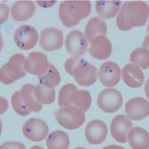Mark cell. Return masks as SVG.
<instances>
[{
	"label": "cell",
	"mask_w": 149,
	"mask_h": 149,
	"mask_svg": "<svg viewBox=\"0 0 149 149\" xmlns=\"http://www.w3.org/2000/svg\"><path fill=\"white\" fill-rule=\"evenodd\" d=\"M107 33V25L104 20L98 17H93L87 23L85 29L86 38L91 42L97 37L105 36Z\"/></svg>",
	"instance_id": "obj_20"
},
{
	"label": "cell",
	"mask_w": 149,
	"mask_h": 149,
	"mask_svg": "<svg viewBox=\"0 0 149 149\" xmlns=\"http://www.w3.org/2000/svg\"><path fill=\"white\" fill-rule=\"evenodd\" d=\"M38 38V33L33 27L22 25L16 29L14 41L19 48L23 50H29L36 44Z\"/></svg>",
	"instance_id": "obj_7"
},
{
	"label": "cell",
	"mask_w": 149,
	"mask_h": 149,
	"mask_svg": "<svg viewBox=\"0 0 149 149\" xmlns=\"http://www.w3.org/2000/svg\"><path fill=\"white\" fill-rule=\"evenodd\" d=\"M144 91L147 97L149 99V79L146 82L144 86Z\"/></svg>",
	"instance_id": "obj_34"
},
{
	"label": "cell",
	"mask_w": 149,
	"mask_h": 149,
	"mask_svg": "<svg viewBox=\"0 0 149 149\" xmlns=\"http://www.w3.org/2000/svg\"><path fill=\"white\" fill-rule=\"evenodd\" d=\"M30 149H44V148L38 146H33L32 147H31Z\"/></svg>",
	"instance_id": "obj_36"
},
{
	"label": "cell",
	"mask_w": 149,
	"mask_h": 149,
	"mask_svg": "<svg viewBox=\"0 0 149 149\" xmlns=\"http://www.w3.org/2000/svg\"><path fill=\"white\" fill-rule=\"evenodd\" d=\"M49 64L45 54L32 52L25 60L24 68L27 72L40 77L46 73Z\"/></svg>",
	"instance_id": "obj_14"
},
{
	"label": "cell",
	"mask_w": 149,
	"mask_h": 149,
	"mask_svg": "<svg viewBox=\"0 0 149 149\" xmlns=\"http://www.w3.org/2000/svg\"><path fill=\"white\" fill-rule=\"evenodd\" d=\"M91 11L88 1H66L61 2L59 8V17L64 26L71 28L87 17Z\"/></svg>",
	"instance_id": "obj_2"
},
{
	"label": "cell",
	"mask_w": 149,
	"mask_h": 149,
	"mask_svg": "<svg viewBox=\"0 0 149 149\" xmlns=\"http://www.w3.org/2000/svg\"><path fill=\"white\" fill-rule=\"evenodd\" d=\"M35 86L32 84H26L20 90L23 100L31 112H38L42 109V104L36 99L35 94Z\"/></svg>",
	"instance_id": "obj_22"
},
{
	"label": "cell",
	"mask_w": 149,
	"mask_h": 149,
	"mask_svg": "<svg viewBox=\"0 0 149 149\" xmlns=\"http://www.w3.org/2000/svg\"><path fill=\"white\" fill-rule=\"evenodd\" d=\"M92 103L90 93L86 90H78L74 91L71 98V106L77 107L84 111H87Z\"/></svg>",
	"instance_id": "obj_24"
},
{
	"label": "cell",
	"mask_w": 149,
	"mask_h": 149,
	"mask_svg": "<svg viewBox=\"0 0 149 149\" xmlns=\"http://www.w3.org/2000/svg\"><path fill=\"white\" fill-rule=\"evenodd\" d=\"M49 128L43 120L32 118L28 120L23 127V133L25 137L32 141H42L48 135Z\"/></svg>",
	"instance_id": "obj_8"
},
{
	"label": "cell",
	"mask_w": 149,
	"mask_h": 149,
	"mask_svg": "<svg viewBox=\"0 0 149 149\" xmlns=\"http://www.w3.org/2000/svg\"><path fill=\"white\" fill-rule=\"evenodd\" d=\"M35 6L31 1H18L11 10L12 17L16 21H24L31 17L35 13Z\"/></svg>",
	"instance_id": "obj_18"
},
{
	"label": "cell",
	"mask_w": 149,
	"mask_h": 149,
	"mask_svg": "<svg viewBox=\"0 0 149 149\" xmlns=\"http://www.w3.org/2000/svg\"><path fill=\"white\" fill-rule=\"evenodd\" d=\"M97 104L104 112L115 113L122 107L123 97L118 90L107 88L99 94Z\"/></svg>",
	"instance_id": "obj_6"
},
{
	"label": "cell",
	"mask_w": 149,
	"mask_h": 149,
	"mask_svg": "<svg viewBox=\"0 0 149 149\" xmlns=\"http://www.w3.org/2000/svg\"><path fill=\"white\" fill-rule=\"evenodd\" d=\"M128 140L132 149H149V133L143 128H132L129 132Z\"/></svg>",
	"instance_id": "obj_19"
},
{
	"label": "cell",
	"mask_w": 149,
	"mask_h": 149,
	"mask_svg": "<svg viewBox=\"0 0 149 149\" xmlns=\"http://www.w3.org/2000/svg\"><path fill=\"white\" fill-rule=\"evenodd\" d=\"M66 72L75 78L78 85L90 86L97 79V70L93 65L79 58H70L65 63Z\"/></svg>",
	"instance_id": "obj_3"
},
{
	"label": "cell",
	"mask_w": 149,
	"mask_h": 149,
	"mask_svg": "<svg viewBox=\"0 0 149 149\" xmlns=\"http://www.w3.org/2000/svg\"><path fill=\"white\" fill-rule=\"evenodd\" d=\"M0 149H26V147L20 142L10 141L3 144Z\"/></svg>",
	"instance_id": "obj_30"
},
{
	"label": "cell",
	"mask_w": 149,
	"mask_h": 149,
	"mask_svg": "<svg viewBox=\"0 0 149 149\" xmlns=\"http://www.w3.org/2000/svg\"><path fill=\"white\" fill-rule=\"evenodd\" d=\"M35 94L36 99L41 104H52L55 100V90L46 87L41 84H37L36 85Z\"/></svg>",
	"instance_id": "obj_26"
},
{
	"label": "cell",
	"mask_w": 149,
	"mask_h": 149,
	"mask_svg": "<svg viewBox=\"0 0 149 149\" xmlns=\"http://www.w3.org/2000/svg\"><path fill=\"white\" fill-rule=\"evenodd\" d=\"M120 69L116 63L107 61L99 69L98 78L103 85L107 87H112L116 86L120 81Z\"/></svg>",
	"instance_id": "obj_13"
},
{
	"label": "cell",
	"mask_w": 149,
	"mask_h": 149,
	"mask_svg": "<svg viewBox=\"0 0 149 149\" xmlns=\"http://www.w3.org/2000/svg\"><path fill=\"white\" fill-rule=\"evenodd\" d=\"M143 48H146L149 50V35L145 38L144 42L143 44Z\"/></svg>",
	"instance_id": "obj_33"
},
{
	"label": "cell",
	"mask_w": 149,
	"mask_h": 149,
	"mask_svg": "<svg viewBox=\"0 0 149 149\" xmlns=\"http://www.w3.org/2000/svg\"><path fill=\"white\" fill-rule=\"evenodd\" d=\"M9 13V7L7 5L1 4V23L7 19Z\"/></svg>",
	"instance_id": "obj_31"
},
{
	"label": "cell",
	"mask_w": 149,
	"mask_h": 149,
	"mask_svg": "<svg viewBox=\"0 0 149 149\" xmlns=\"http://www.w3.org/2000/svg\"><path fill=\"white\" fill-rule=\"evenodd\" d=\"M65 45L67 51L75 58L83 55L88 48V42L82 32L71 31L66 36Z\"/></svg>",
	"instance_id": "obj_11"
},
{
	"label": "cell",
	"mask_w": 149,
	"mask_h": 149,
	"mask_svg": "<svg viewBox=\"0 0 149 149\" xmlns=\"http://www.w3.org/2000/svg\"><path fill=\"white\" fill-rule=\"evenodd\" d=\"M55 116L60 125L69 130L79 128L85 120V111L73 106L57 110Z\"/></svg>",
	"instance_id": "obj_5"
},
{
	"label": "cell",
	"mask_w": 149,
	"mask_h": 149,
	"mask_svg": "<svg viewBox=\"0 0 149 149\" xmlns=\"http://www.w3.org/2000/svg\"><path fill=\"white\" fill-rule=\"evenodd\" d=\"M149 17V6L143 1L125 2L116 19L119 29L128 31L134 27H140L146 23Z\"/></svg>",
	"instance_id": "obj_1"
},
{
	"label": "cell",
	"mask_w": 149,
	"mask_h": 149,
	"mask_svg": "<svg viewBox=\"0 0 149 149\" xmlns=\"http://www.w3.org/2000/svg\"><path fill=\"white\" fill-rule=\"evenodd\" d=\"M132 125V122L127 116L123 115H118L111 121V135L118 142L125 143L128 141V136Z\"/></svg>",
	"instance_id": "obj_9"
},
{
	"label": "cell",
	"mask_w": 149,
	"mask_h": 149,
	"mask_svg": "<svg viewBox=\"0 0 149 149\" xmlns=\"http://www.w3.org/2000/svg\"><path fill=\"white\" fill-rule=\"evenodd\" d=\"M85 137L91 144H100L106 139L108 130L106 124L100 120L90 122L85 128Z\"/></svg>",
	"instance_id": "obj_15"
},
{
	"label": "cell",
	"mask_w": 149,
	"mask_h": 149,
	"mask_svg": "<svg viewBox=\"0 0 149 149\" xmlns=\"http://www.w3.org/2000/svg\"><path fill=\"white\" fill-rule=\"evenodd\" d=\"M38 80L40 84L53 89L60 83L61 78L57 69L53 65L49 63L47 71L45 74L38 77Z\"/></svg>",
	"instance_id": "obj_25"
},
{
	"label": "cell",
	"mask_w": 149,
	"mask_h": 149,
	"mask_svg": "<svg viewBox=\"0 0 149 149\" xmlns=\"http://www.w3.org/2000/svg\"><path fill=\"white\" fill-rule=\"evenodd\" d=\"M40 44L47 52H54L63 45V35L56 28H48L42 30Z\"/></svg>",
	"instance_id": "obj_10"
},
{
	"label": "cell",
	"mask_w": 149,
	"mask_h": 149,
	"mask_svg": "<svg viewBox=\"0 0 149 149\" xmlns=\"http://www.w3.org/2000/svg\"><path fill=\"white\" fill-rule=\"evenodd\" d=\"M8 108V104L7 100L3 98H1V113H4Z\"/></svg>",
	"instance_id": "obj_32"
},
{
	"label": "cell",
	"mask_w": 149,
	"mask_h": 149,
	"mask_svg": "<svg viewBox=\"0 0 149 149\" xmlns=\"http://www.w3.org/2000/svg\"><path fill=\"white\" fill-rule=\"evenodd\" d=\"M46 144L48 149H68L70 145L69 137L63 131H56L49 135Z\"/></svg>",
	"instance_id": "obj_23"
},
{
	"label": "cell",
	"mask_w": 149,
	"mask_h": 149,
	"mask_svg": "<svg viewBox=\"0 0 149 149\" xmlns=\"http://www.w3.org/2000/svg\"><path fill=\"white\" fill-rule=\"evenodd\" d=\"M25 60L21 54H16L11 56L0 70L1 82L4 84L9 85L25 76Z\"/></svg>",
	"instance_id": "obj_4"
},
{
	"label": "cell",
	"mask_w": 149,
	"mask_h": 149,
	"mask_svg": "<svg viewBox=\"0 0 149 149\" xmlns=\"http://www.w3.org/2000/svg\"><path fill=\"white\" fill-rule=\"evenodd\" d=\"M127 117L134 120H141L149 116V102L141 97L131 99L125 104Z\"/></svg>",
	"instance_id": "obj_12"
},
{
	"label": "cell",
	"mask_w": 149,
	"mask_h": 149,
	"mask_svg": "<svg viewBox=\"0 0 149 149\" xmlns=\"http://www.w3.org/2000/svg\"><path fill=\"white\" fill-rule=\"evenodd\" d=\"M111 50L112 46L109 39L105 36H100L91 42L89 53L95 59L105 60L110 56Z\"/></svg>",
	"instance_id": "obj_17"
},
{
	"label": "cell",
	"mask_w": 149,
	"mask_h": 149,
	"mask_svg": "<svg viewBox=\"0 0 149 149\" xmlns=\"http://www.w3.org/2000/svg\"><path fill=\"white\" fill-rule=\"evenodd\" d=\"M75 149H85V148H82V147H78V148H76Z\"/></svg>",
	"instance_id": "obj_37"
},
{
	"label": "cell",
	"mask_w": 149,
	"mask_h": 149,
	"mask_svg": "<svg viewBox=\"0 0 149 149\" xmlns=\"http://www.w3.org/2000/svg\"><path fill=\"white\" fill-rule=\"evenodd\" d=\"M103 149H125L122 147L116 146V145H110L104 147Z\"/></svg>",
	"instance_id": "obj_35"
},
{
	"label": "cell",
	"mask_w": 149,
	"mask_h": 149,
	"mask_svg": "<svg viewBox=\"0 0 149 149\" xmlns=\"http://www.w3.org/2000/svg\"><path fill=\"white\" fill-rule=\"evenodd\" d=\"M121 6L119 1H98L95 3V10L99 16L104 19H112L119 12Z\"/></svg>",
	"instance_id": "obj_21"
},
{
	"label": "cell",
	"mask_w": 149,
	"mask_h": 149,
	"mask_svg": "<svg viewBox=\"0 0 149 149\" xmlns=\"http://www.w3.org/2000/svg\"><path fill=\"white\" fill-rule=\"evenodd\" d=\"M130 61L143 69H147L149 68V50L144 48L135 49L131 54Z\"/></svg>",
	"instance_id": "obj_27"
},
{
	"label": "cell",
	"mask_w": 149,
	"mask_h": 149,
	"mask_svg": "<svg viewBox=\"0 0 149 149\" xmlns=\"http://www.w3.org/2000/svg\"><path fill=\"white\" fill-rule=\"evenodd\" d=\"M147 31H148V32H149V23H148V25L147 27Z\"/></svg>",
	"instance_id": "obj_38"
},
{
	"label": "cell",
	"mask_w": 149,
	"mask_h": 149,
	"mask_svg": "<svg viewBox=\"0 0 149 149\" xmlns=\"http://www.w3.org/2000/svg\"><path fill=\"white\" fill-rule=\"evenodd\" d=\"M122 78L125 84L132 88L143 86L144 76L139 66L134 64H128L122 69Z\"/></svg>",
	"instance_id": "obj_16"
},
{
	"label": "cell",
	"mask_w": 149,
	"mask_h": 149,
	"mask_svg": "<svg viewBox=\"0 0 149 149\" xmlns=\"http://www.w3.org/2000/svg\"><path fill=\"white\" fill-rule=\"evenodd\" d=\"M11 105L15 112L20 116H27L31 111L24 104L20 91H16L11 97Z\"/></svg>",
	"instance_id": "obj_29"
},
{
	"label": "cell",
	"mask_w": 149,
	"mask_h": 149,
	"mask_svg": "<svg viewBox=\"0 0 149 149\" xmlns=\"http://www.w3.org/2000/svg\"><path fill=\"white\" fill-rule=\"evenodd\" d=\"M77 89V86L73 84H68L62 86L58 94V104L60 107L64 108L71 106L72 95Z\"/></svg>",
	"instance_id": "obj_28"
}]
</instances>
